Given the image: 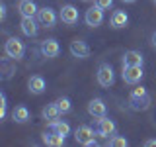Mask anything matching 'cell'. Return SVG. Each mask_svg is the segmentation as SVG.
Here are the masks:
<instances>
[{"mask_svg": "<svg viewBox=\"0 0 156 147\" xmlns=\"http://www.w3.org/2000/svg\"><path fill=\"white\" fill-rule=\"evenodd\" d=\"M96 78H98V82H100V86H104V88L113 86V82H115V73H113V67H111L109 63H101V65L98 67Z\"/></svg>", "mask_w": 156, "mask_h": 147, "instance_id": "6da1fadb", "label": "cell"}, {"mask_svg": "<svg viewBox=\"0 0 156 147\" xmlns=\"http://www.w3.org/2000/svg\"><path fill=\"white\" fill-rule=\"evenodd\" d=\"M4 51H6V55L10 59H14V61H20V59L23 57V53H26V45H23L22 39L18 37H10L6 41V45H4Z\"/></svg>", "mask_w": 156, "mask_h": 147, "instance_id": "7a4b0ae2", "label": "cell"}, {"mask_svg": "<svg viewBox=\"0 0 156 147\" xmlns=\"http://www.w3.org/2000/svg\"><path fill=\"white\" fill-rule=\"evenodd\" d=\"M117 131V126L113 120H109L107 116L104 118H98V126H96V134L100 137H105V139H109L111 135H115Z\"/></svg>", "mask_w": 156, "mask_h": 147, "instance_id": "3957f363", "label": "cell"}, {"mask_svg": "<svg viewBox=\"0 0 156 147\" xmlns=\"http://www.w3.org/2000/svg\"><path fill=\"white\" fill-rule=\"evenodd\" d=\"M74 139L80 145H86V147L96 145V135H94V130L90 126H78L74 131Z\"/></svg>", "mask_w": 156, "mask_h": 147, "instance_id": "277c9868", "label": "cell"}, {"mask_svg": "<svg viewBox=\"0 0 156 147\" xmlns=\"http://www.w3.org/2000/svg\"><path fill=\"white\" fill-rule=\"evenodd\" d=\"M144 73H143V67L140 65H135V67H123V81L127 85H139L143 81Z\"/></svg>", "mask_w": 156, "mask_h": 147, "instance_id": "5b68a950", "label": "cell"}, {"mask_svg": "<svg viewBox=\"0 0 156 147\" xmlns=\"http://www.w3.org/2000/svg\"><path fill=\"white\" fill-rule=\"evenodd\" d=\"M39 49H41V55L47 57V59H55V57H58V53H61V45H58V41L53 39V37L43 39Z\"/></svg>", "mask_w": 156, "mask_h": 147, "instance_id": "8992f818", "label": "cell"}, {"mask_svg": "<svg viewBox=\"0 0 156 147\" xmlns=\"http://www.w3.org/2000/svg\"><path fill=\"white\" fill-rule=\"evenodd\" d=\"M37 22L41 24V26H45V28H55V24H57V14H55V10L49 8V6L39 8V12H37Z\"/></svg>", "mask_w": 156, "mask_h": 147, "instance_id": "52a82bcc", "label": "cell"}, {"mask_svg": "<svg viewBox=\"0 0 156 147\" xmlns=\"http://www.w3.org/2000/svg\"><path fill=\"white\" fill-rule=\"evenodd\" d=\"M84 20H86V26H90V28H98L101 22H104V10L94 4L92 8H88V10H86Z\"/></svg>", "mask_w": 156, "mask_h": 147, "instance_id": "ba28073f", "label": "cell"}, {"mask_svg": "<svg viewBox=\"0 0 156 147\" xmlns=\"http://www.w3.org/2000/svg\"><path fill=\"white\" fill-rule=\"evenodd\" d=\"M61 20L66 26H74L78 22V8L72 6V4H65V6L61 8Z\"/></svg>", "mask_w": 156, "mask_h": 147, "instance_id": "9c48e42d", "label": "cell"}, {"mask_svg": "<svg viewBox=\"0 0 156 147\" xmlns=\"http://www.w3.org/2000/svg\"><path fill=\"white\" fill-rule=\"evenodd\" d=\"M70 53L78 59H88L90 57V45H88L86 41H82V39H74V41H70Z\"/></svg>", "mask_w": 156, "mask_h": 147, "instance_id": "30bf717a", "label": "cell"}, {"mask_svg": "<svg viewBox=\"0 0 156 147\" xmlns=\"http://www.w3.org/2000/svg\"><path fill=\"white\" fill-rule=\"evenodd\" d=\"M88 114L94 116V118H104L107 116V108H105V102L101 98H92L88 102Z\"/></svg>", "mask_w": 156, "mask_h": 147, "instance_id": "8fae6325", "label": "cell"}, {"mask_svg": "<svg viewBox=\"0 0 156 147\" xmlns=\"http://www.w3.org/2000/svg\"><path fill=\"white\" fill-rule=\"evenodd\" d=\"M27 88H29L31 94H43V92L47 90V82L41 75H33V77H29V81H27Z\"/></svg>", "mask_w": 156, "mask_h": 147, "instance_id": "7c38bea8", "label": "cell"}, {"mask_svg": "<svg viewBox=\"0 0 156 147\" xmlns=\"http://www.w3.org/2000/svg\"><path fill=\"white\" fill-rule=\"evenodd\" d=\"M18 10H20V14H22V18H35L37 12H39L37 4L33 2V0H20Z\"/></svg>", "mask_w": 156, "mask_h": 147, "instance_id": "4fadbf2b", "label": "cell"}, {"mask_svg": "<svg viewBox=\"0 0 156 147\" xmlns=\"http://www.w3.org/2000/svg\"><path fill=\"white\" fill-rule=\"evenodd\" d=\"M144 63V57L140 51H135V49H131V51H125L123 55V67H135V65H140L143 67Z\"/></svg>", "mask_w": 156, "mask_h": 147, "instance_id": "5bb4252c", "label": "cell"}, {"mask_svg": "<svg viewBox=\"0 0 156 147\" xmlns=\"http://www.w3.org/2000/svg\"><path fill=\"white\" fill-rule=\"evenodd\" d=\"M127 24H129V16H127L125 10H115V12L111 14L109 26L113 28V29H121V28H125Z\"/></svg>", "mask_w": 156, "mask_h": 147, "instance_id": "9a60e30c", "label": "cell"}, {"mask_svg": "<svg viewBox=\"0 0 156 147\" xmlns=\"http://www.w3.org/2000/svg\"><path fill=\"white\" fill-rule=\"evenodd\" d=\"M65 139H66V137L61 135V134H57L55 130L45 131V134H43V143L51 145V147H62V145H65Z\"/></svg>", "mask_w": 156, "mask_h": 147, "instance_id": "2e32d148", "label": "cell"}, {"mask_svg": "<svg viewBox=\"0 0 156 147\" xmlns=\"http://www.w3.org/2000/svg\"><path fill=\"white\" fill-rule=\"evenodd\" d=\"M129 106H131V110H135V112L148 110V106H150V96H148V94H144V96H135V98L129 96Z\"/></svg>", "mask_w": 156, "mask_h": 147, "instance_id": "e0dca14e", "label": "cell"}, {"mask_svg": "<svg viewBox=\"0 0 156 147\" xmlns=\"http://www.w3.org/2000/svg\"><path fill=\"white\" fill-rule=\"evenodd\" d=\"M62 112L58 110V106H57V102H51V104H47L45 108L41 110V116H43V120H47V122H55L61 118Z\"/></svg>", "mask_w": 156, "mask_h": 147, "instance_id": "ac0fdd59", "label": "cell"}, {"mask_svg": "<svg viewBox=\"0 0 156 147\" xmlns=\"http://www.w3.org/2000/svg\"><path fill=\"white\" fill-rule=\"evenodd\" d=\"M20 28H22L23 36H27V37H35L37 36V22H35V18H22Z\"/></svg>", "mask_w": 156, "mask_h": 147, "instance_id": "d6986e66", "label": "cell"}, {"mask_svg": "<svg viewBox=\"0 0 156 147\" xmlns=\"http://www.w3.org/2000/svg\"><path fill=\"white\" fill-rule=\"evenodd\" d=\"M12 120L18 124H26V122H29V110L26 106H16L12 110Z\"/></svg>", "mask_w": 156, "mask_h": 147, "instance_id": "ffe728a7", "label": "cell"}, {"mask_svg": "<svg viewBox=\"0 0 156 147\" xmlns=\"http://www.w3.org/2000/svg\"><path fill=\"white\" fill-rule=\"evenodd\" d=\"M49 126H51V130H55L57 134H61V135H68L70 134V126L66 124V122H61V120H55V122H49Z\"/></svg>", "mask_w": 156, "mask_h": 147, "instance_id": "44dd1931", "label": "cell"}, {"mask_svg": "<svg viewBox=\"0 0 156 147\" xmlns=\"http://www.w3.org/2000/svg\"><path fill=\"white\" fill-rule=\"evenodd\" d=\"M107 145L111 147H127V139L121 135H111L109 139H107Z\"/></svg>", "mask_w": 156, "mask_h": 147, "instance_id": "7402d4cb", "label": "cell"}, {"mask_svg": "<svg viewBox=\"0 0 156 147\" xmlns=\"http://www.w3.org/2000/svg\"><path fill=\"white\" fill-rule=\"evenodd\" d=\"M57 106H58V110H61L62 114H68V112L72 110V104H70V100H68V98H58V100H57Z\"/></svg>", "mask_w": 156, "mask_h": 147, "instance_id": "603a6c76", "label": "cell"}, {"mask_svg": "<svg viewBox=\"0 0 156 147\" xmlns=\"http://www.w3.org/2000/svg\"><path fill=\"white\" fill-rule=\"evenodd\" d=\"M96 6H100L101 10H109L111 6H113V0H94Z\"/></svg>", "mask_w": 156, "mask_h": 147, "instance_id": "cb8c5ba5", "label": "cell"}, {"mask_svg": "<svg viewBox=\"0 0 156 147\" xmlns=\"http://www.w3.org/2000/svg\"><path fill=\"white\" fill-rule=\"evenodd\" d=\"M144 94H148V92H146V88L144 86H135L133 90H131V98H135V96H144Z\"/></svg>", "mask_w": 156, "mask_h": 147, "instance_id": "d4e9b609", "label": "cell"}, {"mask_svg": "<svg viewBox=\"0 0 156 147\" xmlns=\"http://www.w3.org/2000/svg\"><path fill=\"white\" fill-rule=\"evenodd\" d=\"M0 20H6V6H0Z\"/></svg>", "mask_w": 156, "mask_h": 147, "instance_id": "484cf974", "label": "cell"}, {"mask_svg": "<svg viewBox=\"0 0 156 147\" xmlns=\"http://www.w3.org/2000/svg\"><path fill=\"white\" fill-rule=\"evenodd\" d=\"M144 145H146V147H156V139H146Z\"/></svg>", "mask_w": 156, "mask_h": 147, "instance_id": "4316f807", "label": "cell"}, {"mask_svg": "<svg viewBox=\"0 0 156 147\" xmlns=\"http://www.w3.org/2000/svg\"><path fill=\"white\" fill-rule=\"evenodd\" d=\"M150 41H152V47H156V32L152 33V37H150Z\"/></svg>", "mask_w": 156, "mask_h": 147, "instance_id": "83f0119b", "label": "cell"}, {"mask_svg": "<svg viewBox=\"0 0 156 147\" xmlns=\"http://www.w3.org/2000/svg\"><path fill=\"white\" fill-rule=\"evenodd\" d=\"M125 4H133V2H136V0H123Z\"/></svg>", "mask_w": 156, "mask_h": 147, "instance_id": "f1b7e54d", "label": "cell"}, {"mask_svg": "<svg viewBox=\"0 0 156 147\" xmlns=\"http://www.w3.org/2000/svg\"><path fill=\"white\" fill-rule=\"evenodd\" d=\"M84 2H90V0H84Z\"/></svg>", "mask_w": 156, "mask_h": 147, "instance_id": "f546056e", "label": "cell"}]
</instances>
